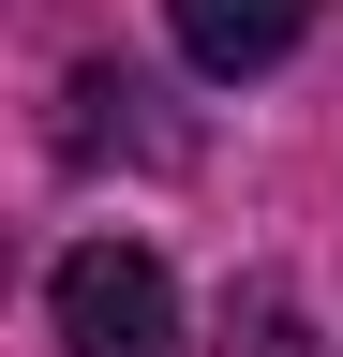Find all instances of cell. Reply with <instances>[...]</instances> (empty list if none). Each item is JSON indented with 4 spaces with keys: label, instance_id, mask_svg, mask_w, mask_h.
I'll use <instances>...</instances> for the list:
<instances>
[{
    "label": "cell",
    "instance_id": "cell-1",
    "mask_svg": "<svg viewBox=\"0 0 343 357\" xmlns=\"http://www.w3.org/2000/svg\"><path fill=\"white\" fill-rule=\"evenodd\" d=\"M45 312H60L75 357H180V283H164V253H135V238H75Z\"/></svg>",
    "mask_w": 343,
    "mask_h": 357
},
{
    "label": "cell",
    "instance_id": "cell-2",
    "mask_svg": "<svg viewBox=\"0 0 343 357\" xmlns=\"http://www.w3.org/2000/svg\"><path fill=\"white\" fill-rule=\"evenodd\" d=\"M164 30H180L194 75H269L298 30H314V0H164Z\"/></svg>",
    "mask_w": 343,
    "mask_h": 357
},
{
    "label": "cell",
    "instance_id": "cell-3",
    "mask_svg": "<svg viewBox=\"0 0 343 357\" xmlns=\"http://www.w3.org/2000/svg\"><path fill=\"white\" fill-rule=\"evenodd\" d=\"M209 357H314V328H298V298H284V283H239Z\"/></svg>",
    "mask_w": 343,
    "mask_h": 357
}]
</instances>
